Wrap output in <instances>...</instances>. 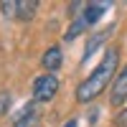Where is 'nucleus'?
<instances>
[{"label":"nucleus","instance_id":"nucleus-1","mask_svg":"<svg viewBox=\"0 0 127 127\" xmlns=\"http://www.w3.org/2000/svg\"><path fill=\"white\" fill-rule=\"evenodd\" d=\"M117 61H120V51L117 48H107L104 51V59L99 61V66L94 69L89 76L79 84V89H76V99L81 104L97 99L99 94L109 87V81L114 76V69H117Z\"/></svg>","mask_w":127,"mask_h":127},{"label":"nucleus","instance_id":"nucleus-2","mask_svg":"<svg viewBox=\"0 0 127 127\" xmlns=\"http://www.w3.org/2000/svg\"><path fill=\"white\" fill-rule=\"evenodd\" d=\"M59 92V79L54 74H43L33 81V99L36 102H51L54 94Z\"/></svg>","mask_w":127,"mask_h":127},{"label":"nucleus","instance_id":"nucleus-3","mask_svg":"<svg viewBox=\"0 0 127 127\" xmlns=\"http://www.w3.org/2000/svg\"><path fill=\"white\" fill-rule=\"evenodd\" d=\"M127 99V66L122 69V74L117 79H114V87H112V94H109V102L114 107H120V104Z\"/></svg>","mask_w":127,"mask_h":127},{"label":"nucleus","instance_id":"nucleus-4","mask_svg":"<svg viewBox=\"0 0 127 127\" xmlns=\"http://www.w3.org/2000/svg\"><path fill=\"white\" fill-rule=\"evenodd\" d=\"M64 64V54H61V46H51L43 56H41V66L46 71H59Z\"/></svg>","mask_w":127,"mask_h":127},{"label":"nucleus","instance_id":"nucleus-5","mask_svg":"<svg viewBox=\"0 0 127 127\" xmlns=\"http://www.w3.org/2000/svg\"><path fill=\"white\" fill-rule=\"evenodd\" d=\"M112 3H84V10H81V18L87 26H94L97 20L102 18V13L107 10Z\"/></svg>","mask_w":127,"mask_h":127},{"label":"nucleus","instance_id":"nucleus-6","mask_svg":"<svg viewBox=\"0 0 127 127\" xmlns=\"http://www.w3.org/2000/svg\"><path fill=\"white\" fill-rule=\"evenodd\" d=\"M33 122H36V104L28 102L26 107L15 114V127H31Z\"/></svg>","mask_w":127,"mask_h":127},{"label":"nucleus","instance_id":"nucleus-7","mask_svg":"<svg viewBox=\"0 0 127 127\" xmlns=\"http://www.w3.org/2000/svg\"><path fill=\"white\" fill-rule=\"evenodd\" d=\"M36 0H15V18L20 20H31L36 15Z\"/></svg>","mask_w":127,"mask_h":127},{"label":"nucleus","instance_id":"nucleus-8","mask_svg":"<svg viewBox=\"0 0 127 127\" xmlns=\"http://www.w3.org/2000/svg\"><path fill=\"white\" fill-rule=\"evenodd\" d=\"M112 33V28H107V31H102V33H97V36H92L89 38V43H87V51H84V56H81V61H87L94 51L99 48V43H104V41H107V36Z\"/></svg>","mask_w":127,"mask_h":127},{"label":"nucleus","instance_id":"nucleus-9","mask_svg":"<svg viewBox=\"0 0 127 127\" xmlns=\"http://www.w3.org/2000/svg\"><path fill=\"white\" fill-rule=\"evenodd\" d=\"M84 28H87V23H84V18H81V15H76V18H74V23H71V28L66 31V41H71V38H76V36L81 33Z\"/></svg>","mask_w":127,"mask_h":127},{"label":"nucleus","instance_id":"nucleus-10","mask_svg":"<svg viewBox=\"0 0 127 127\" xmlns=\"http://www.w3.org/2000/svg\"><path fill=\"white\" fill-rule=\"evenodd\" d=\"M10 104H13V97L8 92H0V114H5L10 109Z\"/></svg>","mask_w":127,"mask_h":127},{"label":"nucleus","instance_id":"nucleus-11","mask_svg":"<svg viewBox=\"0 0 127 127\" xmlns=\"http://www.w3.org/2000/svg\"><path fill=\"white\" fill-rule=\"evenodd\" d=\"M0 8H3V13H5L8 18H15V0H13V3H10V0H3Z\"/></svg>","mask_w":127,"mask_h":127},{"label":"nucleus","instance_id":"nucleus-12","mask_svg":"<svg viewBox=\"0 0 127 127\" xmlns=\"http://www.w3.org/2000/svg\"><path fill=\"white\" fill-rule=\"evenodd\" d=\"M64 127H79V125H76V120H69V122L64 125Z\"/></svg>","mask_w":127,"mask_h":127}]
</instances>
